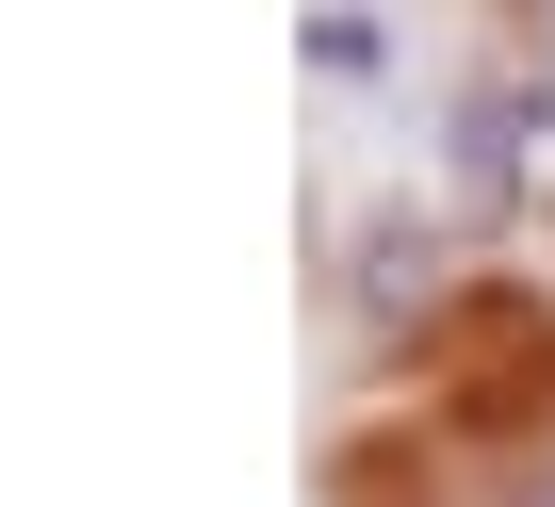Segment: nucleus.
Wrapping results in <instances>:
<instances>
[{
	"label": "nucleus",
	"instance_id": "f257e3e1",
	"mask_svg": "<svg viewBox=\"0 0 555 507\" xmlns=\"http://www.w3.org/2000/svg\"><path fill=\"white\" fill-rule=\"evenodd\" d=\"M295 66L360 99V83H392V17H344V0H327V17H295Z\"/></svg>",
	"mask_w": 555,
	"mask_h": 507
},
{
	"label": "nucleus",
	"instance_id": "f03ea898",
	"mask_svg": "<svg viewBox=\"0 0 555 507\" xmlns=\"http://www.w3.org/2000/svg\"><path fill=\"white\" fill-rule=\"evenodd\" d=\"M506 507H555V442H539V458H506Z\"/></svg>",
	"mask_w": 555,
	"mask_h": 507
}]
</instances>
